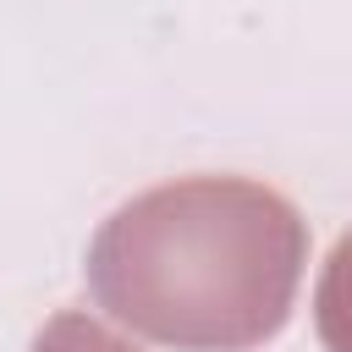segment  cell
<instances>
[{
    "mask_svg": "<svg viewBox=\"0 0 352 352\" xmlns=\"http://www.w3.org/2000/svg\"><path fill=\"white\" fill-rule=\"evenodd\" d=\"M33 352H138L132 341H121L110 324H99L94 314H77V308H60L38 336H33Z\"/></svg>",
    "mask_w": 352,
    "mask_h": 352,
    "instance_id": "cell-3",
    "label": "cell"
},
{
    "mask_svg": "<svg viewBox=\"0 0 352 352\" xmlns=\"http://www.w3.org/2000/svg\"><path fill=\"white\" fill-rule=\"evenodd\" d=\"M308 220L253 176H176L126 198L88 242L94 302L176 352H248L297 302Z\"/></svg>",
    "mask_w": 352,
    "mask_h": 352,
    "instance_id": "cell-1",
    "label": "cell"
},
{
    "mask_svg": "<svg viewBox=\"0 0 352 352\" xmlns=\"http://www.w3.org/2000/svg\"><path fill=\"white\" fill-rule=\"evenodd\" d=\"M314 324L330 352H352V231L324 258V275L314 292Z\"/></svg>",
    "mask_w": 352,
    "mask_h": 352,
    "instance_id": "cell-2",
    "label": "cell"
}]
</instances>
